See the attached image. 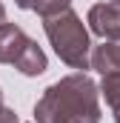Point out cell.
Returning <instances> with one entry per match:
<instances>
[{"instance_id":"6da1fadb","label":"cell","mask_w":120,"mask_h":123,"mask_svg":"<svg viewBox=\"0 0 120 123\" xmlns=\"http://www.w3.org/2000/svg\"><path fill=\"white\" fill-rule=\"evenodd\" d=\"M100 92L86 72L52 83L34 103V123H100Z\"/></svg>"},{"instance_id":"7a4b0ae2","label":"cell","mask_w":120,"mask_h":123,"mask_svg":"<svg viewBox=\"0 0 120 123\" xmlns=\"http://www.w3.org/2000/svg\"><path fill=\"white\" fill-rule=\"evenodd\" d=\"M43 31H46L54 55L69 69H77V72L89 69L91 37H89V29H86L80 14H74L69 9V12H60L54 17H43Z\"/></svg>"},{"instance_id":"3957f363","label":"cell","mask_w":120,"mask_h":123,"mask_svg":"<svg viewBox=\"0 0 120 123\" xmlns=\"http://www.w3.org/2000/svg\"><path fill=\"white\" fill-rule=\"evenodd\" d=\"M86 29L103 40H120V0L94 3L86 14Z\"/></svg>"},{"instance_id":"277c9868","label":"cell","mask_w":120,"mask_h":123,"mask_svg":"<svg viewBox=\"0 0 120 123\" xmlns=\"http://www.w3.org/2000/svg\"><path fill=\"white\" fill-rule=\"evenodd\" d=\"M20 74H26V77H37V74H43L46 69H49V57H46V52L37 46V40H26V46L20 49V55L14 57L12 63Z\"/></svg>"},{"instance_id":"5b68a950","label":"cell","mask_w":120,"mask_h":123,"mask_svg":"<svg viewBox=\"0 0 120 123\" xmlns=\"http://www.w3.org/2000/svg\"><path fill=\"white\" fill-rule=\"evenodd\" d=\"M89 69L100 72V74L120 72V40H103L100 46H91Z\"/></svg>"},{"instance_id":"8992f818","label":"cell","mask_w":120,"mask_h":123,"mask_svg":"<svg viewBox=\"0 0 120 123\" xmlns=\"http://www.w3.org/2000/svg\"><path fill=\"white\" fill-rule=\"evenodd\" d=\"M26 40H29V34L17 23H3L0 26V63H14L20 49L26 46Z\"/></svg>"},{"instance_id":"52a82bcc","label":"cell","mask_w":120,"mask_h":123,"mask_svg":"<svg viewBox=\"0 0 120 123\" xmlns=\"http://www.w3.org/2000/svg\"><path fill=\"white\" fill-rule=\"evenodd\" d=\"M97 92L106 97L109 109H120V72H109V74H103Z\"/></svg>"},{"instance_id":"ba28073f","label":"cell","mask_w":120,"mask_h":123,"mask_svg":"<svg viewBox=\"0 0 120 123\" xmlns=\"http://www.w3.org/2000/svg\"><path fill=\"white\" fill-rule=\"evenodd\" d=\"M69 9H72V0H34L31 3V12H37L40 17H54Z\"/></svg>"},{"instance_id":"9c48e42d","label":"cell","mask_w":120,"mask_h":123,"mask_svg":"<svg viewBox=\"0 0 120 123\" xmlns=\"http://www.w3.org/2000/svg\"><path fill=\"white\" fill-rule=\"evenodd\" d=\"M0 123H20V117H17V112H14V109L0 106Z\"/></svg>"},{"instance_id":"30bf717a","label":"cell","mask_w":120,"mask_h":123,"mask_svg":"<svg viewBox=\"0 0 120 123\" xmlns=\"http://www.w3.org/2000/svg\"><path fill=\"white\" fill-rule=\"evenodd\" d=\"M31 3H34V0H14L17 9H31Z\"/></svg>"},{"instance_id":"8fae6325","label":"cell","mask_w":120,"mask_h":123,"mask_svg":"<svg viewBox=\"0 0 120 123\" xmlns=\"http://www.w3.org/2000/svg\"><path fill=\"white\" fill-rule=\"evenodd\" d=\"M3 23H6V6L0 3V26H3Z\"/></svg>"},{"instance_id":"7c38bea8","label":"cell","mask_w":120,"mask_h":123,"mask_svg":"<svg viewBox=\"0 0 120 123\" xmlns=\"http://www.w3.org/2000/svg\"><path fill=\"white\" fill-rule=\"evenodd\" d=\"M112 117H114V123H120V109H112Z\"/></svg>"},{"instance_id":"4fadbf2b","label":"cell","mask_w":120,"mask_h":123,"mask_svg":"<svg viewBox=\"0 0 120 123\" xmlns=\"http://www.w3.org/2000/svg\"><path fill=\"white\" fill-rule=\"evenodd\" d=\"M0 106H6V103H3V89H0Z\"/></svg>"}]
</instances>
